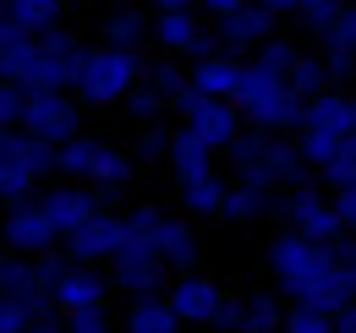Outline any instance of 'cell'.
Here are the masks:
<instances>
[{"label": "cell", "mask_w": 356, "mask_h": 333, "mask_svg": "<svg viewBox=\"0 0 356 333\" xmlns=\"http://www.w3.org/2000/svg\"><path fill=\"white\" fill-rule=\"evenodd\" d=\"M268 268L280 279V290L296 306H318V311H340L356 300V279L346 268V257L334 251V241H312L302 230L274 235L268 246Z\"/></svg>", "instance_id": "cell-1"}, {"label": "cell", "mask_w": 356, "mask_h": 333, "mask_svg": "<svg viewBox=\"0 0 356 333\" xmlns=\"http://www.w3.org/2000/svg\"><path fill=\"white\" fill-rule=\"evenodd\" d=\"M236 104H241L247 126H258V131H302V110H307V99L280 71H268L258 60H247V77L236 87Z\"/></svg>", "instance_id": "cell-2"}, {"label": "cell", "mask_w": 356, "mask_h": 333, "mask_svg": "<svg viewBox=\"0 0 356 333\" xmlns=\"http://www.w3.org/2000/svg\"><path fill=\"white\" fill-rule=\"evenodd\" d=\"M143 83V60H137V49H121V44H99L88 49V60H83V77H77V99L83 104H121L132 87Z\"/></svg>", "instance_id": "cell-3"}, {"label": "cell", "mask_w": 356, "mask_h": 333, "mask_svg": "<svg viewBox=\"0 0 356 333\" xmlns=\"http://www.w3.org/2000/svg\"><path fill=\"white\" fill-rule=\"evenodd\" d=\"M176 110H181V121L192 126L214 153H225V148L241 137V126H247V115H241L236 99H214V93H203V87H186V93L176 99Z\"/></svg>", "instance_id": "cell-4"}, {"label": "cell", "mask_w": 356, "mask_h": 333, "mask_svg": "<svg viewBox=\"0 0 356 333\" xmlns=\"http://www.w3.org/2000/svg\"><path fill=\"white\" fill-rule=\"evenodd\" d=\"M83 60H88V49L72 39L60 22L39 33V60H33V71H28V93H39V87H77L83 77Z\"/></svg>", "instance_id": "cell-5"}, {"label": "cell", "mask_w": 356, "mask_h": 333, "mask_svg": "<svg viewBox=\"0 0 356 333\" xmlns=\"http://www.w3.org/2000/svg\"><path fill=\"white\" fill-rule=\"evenodd\" d=\"M77 104H72V93L66 87H39V93H28V110H22V131H33V137H44V142H72L77 137Z\"/></svg>", "instance_id": "cell-6"}, {"label": "cell", "mask_w": 356, "mask_h": 333, "mask_svg": "<svg viewBox=\"0 0 356 333\" xmlns=\"http://www.w3.org/2000/svg\"><path fill=\"white\" fill-rule=\"evenodd\" d=\"M0 241H6V251H28V257H39V251H49L55 241H60V230H55V219H49L44 203H11L6 208V219H0Z\"/></svg>", "instance_id": "cell-7"}, {"label": "cell", "mask_w": 356, "mask_h": 333, "mask_svg": "<svg viewBox=\"0 0 356 333\" xmlns=\"http://www.w3.org/2000/svg\"><path fill=\"white\" fill-rule=\"evenodd\" d=\"M307 169H312V164L302 159V142H285L280 131H268L264 159L241 169V180H252V186H268V191H285V186H302V175H307Z\"/></svg>", "instance_id": "cell-8"}, {"label": "cell", "mask_w": 356, "mask_h": 333, "mask_svg": "<svg viewBox=\"0 0 356 333\" xmlns=\"http://www.w3.org/2000/svg\"><path fill=\"white\" fill-rule=\"evenodd\" d=\"M170 262L159 251H115L110 257V284L121 295H165L170 290Z\"/></svg>", "instance_id": "cell-9"}, {"label": "cell", "mask_w": 356, "mask_h": 333, "mask_svg": "<svg viewBox=\"0 0 356 333\" xmlns=\"http://www.w3.org/2000/svg\"><path fill=\"white\" fill-rule=\"evenodd\" d=\"M285 219H291V230H302V235H312V241H334V235H346L340 203L323 197V191H312V186H291Z\"/></svg>", "instance_id": "cell-10"}, {"label": "cell", "mask_w": 356, "mask_h": 333, "mask_svg": "<svg viewBox=\"0 0 356 333\" xmlns=\"http://www.w3.org/2000/svg\"><path fill=\"white\" fill-rule=\"evenodd\" d=\"M154 39L165 44L170 55H192V60H209V55H220V49H225L220 33H203V28H197L192 6H186V11H159V22H154Z\"/></svg>", "instance_id": "cell-11"}, {"label": "cell", "mask_w": 356, "mask_h": 333, "mask_svg": "<svg viewBox=\"0 0 356 333\" xmlns=\"http://www.w3.org/2000/svg\"><path fill=\"white\" fill-rule=\"evenodd\" d=\"M165 300L176 306V317H181V323H197V328H203V323H214V311H220L225 290L214 284V279H203V273L192 268V273H176V279H170Z\"/></svg>", "instance_id": "cell-12"}, {"label": "cell", "mask_w": 356, "mask_h": 333, "mask_svg": "<svg viewBox=\"0 0 356 333\" xmlns=\"http://www.w3.org/2000/svg\"><path fill=\"white\" fill-rule=\"evenodd\" d=\"M121 235H127V224L115 213H93L88 224H77L66 235V251H72V262H110L121 251Z\"/></svg>", "instance_id": "cell-13"}, {"label": "cell", "mask_w": 356, "mask_h": 333, "mask_svg": "<svg viewBox=\"0 0 356 333\" xmlns=\"http://www.w3.org/2000/svg\"><path fill=\"white\" fill-rule=\"evenodd\" d=\"M220 44L230 49V55H241V49H258L264 39H274V11L268 6H258V0H247L241 11H230V17H220Z\"/></svg>", "instance_id": "cell-14"}, {"label": "cell", "mask_w": 356, "mask_h": 333, "mask_svg": "<svg viewBox=\"0 0 356 333\" xmlns=\"http://www.w3.org/2000/svg\"><path fill=\"white\" fill-rule=\"evenodd\" d=\"M39 203L49 208L55 230H60V235H72L77 224H88L93 213H104V191H99V186H55V191H44Z\"/></svg>", "instance_id": "cell-15"}, {"label": "cell", "mask_w": 356, "mask_h": 333, "mask_svg": "<svg viewBox=\"0 0 356 333\" xmlns=\"http://www.w3.org/2000/svg\"><path fill=\"white\" fill-rule=\"evenodd\" d=\"M110 290L115 284L99 273V262H72L60 273V284H55V300H60V311H83V306H104Z\"/></svg>", "instance_id": "cell-16"}, {"label": "cell", "mask_w": 356, "mask_h": 333, "mask_svg": "<svg viewBox=\"0 0 356 333\" xmlns=\"http://www.w3.org/2000/svg\"><path fill=\"white\" fill-rule=\"evenodd\" d=\"M241 77H247V60L230 55V49H220V55H209V60L192 66V87H203V93H214V99H236Z\"/></svg>", "instance_id": "cell-17"}, {"label": "cell", "mask_w": 356, "mask_h": 333, "mask_svg": "<svg viewBox=\"0 0 356 333\" xmlns=\"http://www.w3.org/2000/svg\"><path fill=\"white\" fill-rule=\"evenodd\" d=\"M302 131H334V137H351V99L334 93V87L312 93L307 110H302Z\"/></svg>", "instance_id": "cell-18"}, {"label": "cell", "mask_w": 356, "mask_h": 333, "mask_svg": "<svg viewBox=\"0 0 356 333\" xmlns=\"http://www.w3.org/2000/svg\"><path fill=\"white\" fill-rule=\"evenodd\" d=\"M323 60L334 77H351L356 71V6L346 0V11L334 17V28L323 33Z\"/></svg>", "instance_id": "cell-19"}, {"label": "cell", "mask_w": 356, "mask_h": 333, "mask_svg": "<svg viewBox=\"0 0 356 333\" xmlns=\"http://www.w3.org/2000/svg\"><path fill=\"white\" fill-rule=\"evenodd\" d=\"M121 328H127V333H176L181 317H176V306H170L165 295H132Z\"/></svg>", "instance_id": "cell-20"}, {"label": "cell", "mask_w": 356, "mask_h": 333, "mask_svg": "<svg viewBox=\"0 0 356 333\" xmlns=\"http://www.w3.org/2000/svg\"><path fill=\"white\" fill-rule=\"evenodd\" d=\"M264 213H285V203H274V191H268V186H252V180H241V186H230V191H225L220 219L252 224V219H264Z\"/></svg>", "instance_id": "cell-21"}, {"label": "cell", "mask_w": 356, "mask_h": 333, "mask_svg": "<svg viewBox=\"0 0 356 333\" xmlns=\"http://www.w3.org/2000/svg\"><path fill=\"white\" fill-rule=\"evenodd\" d=\"M165 164L176 169V180H192V175H203V169H214V148L192 131V126H181L176 137H170V159Z\"/></svg>", "instance_id": "cell-22"}, {"label": "cell", "mask_w": 356, "mask_h": 333, "mask_svg": "<svg viewBox=\"0 0 356 333\" xmlns=\"http://www.w3.org/2000/svg\"><path fill=\"white\" fill-rule=\"evenodd\" d=\"M197 230L186 224V219H165V230H159V257L176 268V273H192L197 268Z\"/></svg>", "instance_id": "cell-23"}, {"label": "cell", "mask_w": 356, "mask_h": 333, "mask_svg": "<svg viewBox=\"0 0 356 333\" xmlns=\"http://www.w3.org/2000/svg\"><path fill=\"white\" fill-rule=\"evenodd\" d=\"M127 235H121V251H159V230H165V213L154 203H137L127 219Z\"/></svg>", "instance_id": "cell-24"}, {"label": "cell", "mask_w": 356, "mask_h": 333, "mask_svg": "<svg viewBox=\"0 0 356 333\" xmlns=\"http://www.w3.org/2000/svg\"><path fill=\"white\" fill-rule=\"evenodd\" d=\"M137 175V153H121L110 142L93 148V169H88V186H127Z\"/></svg>", "instance_id": "cell-25"}, {"label": "cell", "mask_w": 356, "mask_h": 333, "mask_svg": "<svg viewBox=\"0 0 356 333\" xmlns=\"http://www.w3.org/2000/svg\"><path fill=\"white\" fill-rule=\"evenodd\" d=\"M241 300H247V323H241V333H280V328H285V311H291V306H285L274 290H252V295H241Z\"/></svg>", "instance_id": "cell-26"}, {"label": "cell", "mask_w": 356, "mask_h": 333, "mask_svg": "<svg viewBox=\"0 0 356 333\" xmlns=\"http://www.w3.org/2000/svg\"><path fill=\"white\" fill-rule=\"evenodd\" d=\"M225 186L214 169H203V175H192V180H181V208L186 213H220L225 208Z\"/></svg>", "instance_id": "cell-27"}, {"label": "cell", "mask_w": 356, "mask_h": 333, "mask_svg": "<svg viewBox=\"0 0 356 333\" xmlns=\"http://www.w3.org/2000/svg\"><path fill=\"white\" fill-rule=\"evenodd\" d=\"M143 39H154V22H148V11H110L104 17V44H121V49H137Z\"/></svg>", "instance_id": "cell-28"}, {"label": "cell", "mask_w": 356, "mask_h": 333, "mask_svg": "<svg viewBox=\"0 0 356 333\" xmlns=\"http://www.w3.org/2000/svg\"><path fill=\"white\" fill-rule=\"evenodd\" d=\"M39 180H44V175H39L33 164H22L17 153L0 159V197H6V203H28V197L39 191Z\"/></svg>", "instance_id": "cell-29"}, {"label": "cell", "mask_w": 356, "mask_h": 333, "mask_svg": "<svg viewBox=\"0 0 356 333\" xmlns=\"http://www.w3.org/2000/svg\"><path fill=\"white\" fill-rule=\"evenodd\" d=\"M33 60H39V33H28V39L6 44V49H0V83H28Z\"/></svg>", "instance_id": "cell-30"}, {"label": "cell", "mask_w": 356, "mask_h": 333, "mask_svg": "<svg viewBox=\"0 0 356 333\" xmlns=\"http://www.w3.org/2000/svg\"><path fill=\"white\" fill-rule=\"evenodd\" d=\"M93 148H99V142L77 131L72 142H60V148H55V169H60L66 180H88V169H93Z\"/></svg>", "instance_id": "cell-31"}, {"label": "cell", "mask_w": 356, "mask_h": 333, "mask_svg": "<svg viewBox=\"0 0 356 333\" xmlns=\"http://www.w3.org/2000/svg\"><path fill=\"white\" fill-rule=\"evenodd\" d=\"M0 6H6L28 33H44V28L60 22V6H66V0H0Z\"/></svg>", "instance_id": "cell-32"}, {"label": "cell", "mask_w": 356, "mask_h": 333, "mask_svg": "<svg viewBox=\"0 0 356 333\" xmlns=\"http://www.w3.org/2000/svg\"><path fill=\"white\" fill-rule=\"evenodd\" d=\"M329 77H334V71H329V60H323V55H296V66H291V77H285V83L296 87L302 99H312V93H323V87H329Z\"/></svg>", "instance_id": "cell-33"}, {"label": "cell", "mask_w": 356, "mask_h": 333, "mask_svg": "<svg viewBox=\"0 0 356 333\" xmlns=\"http://www.w3.org/2000/svg\"><path fill=\"white\" fill-rule=\"evenodd\" d=\"M33 284H39L33 257H28V251H6V257H0V290H6V295H22V290H33Z\"/></svg>", "instance_id": "cell-34"}, {"label": "cell", "mask_w": 356, "mask_h": 333, "mask_svg": "<svg viewBox=\"0 0 356 333\" xmlns=\"http://www.w3.org/2000/svg\"><path fill=\"white\" fill-rule=\"evenodd\" d=\"M121 104H127V110H132V121H159V115H165V104H170V99H165V93H159V87L148 83V77H143V83L132 87V93H127V99H121Z\"/></svg>", "instance_id": "cell-35"}, {"label": "cell", "mask_w": 356, "mask_h": 333, "mask_svg": "<svg viewBox=\"0 0 356 333\" xmlns=\"http://www.w3.org/2000/svg\"><path fill=\"white\" fill-rule=\"evenodd\" d=\"M340 11H346V0H302V6H296V22H302L307 33L323 39V33L334 28V17H340Z\"/></svg>", "instance_id": "cell-36"}, {"label": "cell", "mask_w": 356, "mask_h": 333, "mask_svg": "<svg viewBox=\"0 0 356 333\" xmlns=\"http://www.w3.org/2000/svg\"><path fill=\"white\" fill-rule=\"evenodd\" d=\"M318 175H323V186H329V191H340V186H351V180H356V131L340 142V153L318 169Z\"/></svg>", "instance_id": "cell-37"}, {"label": "cell", "mask_w": 356, "mask_h": 333, "mask_svg": "<svg viewBox=\"0 0 356 333\" xmlns=\"http://www.w3.org/2000/svg\"><path fill=\"white\" fill-rule=\"evenodd\" d=\"M170 137H176V131H165L159 121H148L143 131H137V142H132L137 164H154V159H170Z\"/></svg>", "instance_id": "cell-38"}, {"label": "cell", "mask_w": 356, "mask_h": 333, "mask_svg": "<svg viewBox=\"0 0 356 333\" xmlns=\"http://www.w3.org/2000/svg\"><path fill=\"white\" fill-rule=\"evenodd\" d=\"M280 333H334V311H318V306H296V300H291Z\"/></svg>", "instance_id": "cell-39"}, {"label": "cell", "mask_w": 356, "mask_h": 333, "mask_svg": "<svg viewBox=\"0 0 356 333\" xmlns=\"http://www.w3.org/2000/svg\"><path fill=\"white\" fill-rule=\"evenodd\" d=\"M264 142H268V131L247 126V131H241V137H236V142L225 148V153H230V164H236V175H241L247 164H258V159H264Z\"/></svg>", "instance_id": "cell-40"}, {"label": "cell", "mask_w": 356, "mask_h": 333, "mask_svg": "<svg viewBox=\"0 0 356 333\" xmlns=\"http://www.w3.org/2000/svg\"><path fill=\"white\" fill-rule=\"evenodd\" d=\"M340 142H346V137H334V131H302V159H307L312 169H323L340 153Z\"/></svg>", "instance_id": "cell-41"}, {"label": "cell", "mask_w": 356, "mask_h": 333, "mask_svg": "<svg viewBox=\"0 0 356 333\" xmlns=\"http://www.w3.org/2000/svg\"><path fill=\"white\" fill-rule=\"evenodd\" d=\"M296 55H302L296 44H285V39H264V44H258V55H252V60H258V66H268V71H280V77H291V66H296Z\"/></svg>", "instance_id": "cell-42"}, {"label": "cell", "mask_w": 356, "mask_h": 333, "mask_svg": "<svg viewBox=\"0 0 356 333\" xmlns=\"http://www.w3.org/2000/svg\"><path fill=\"white\" fill-rule=\"evenodd\" d=\"M148 83H154V87H159V93H165V99H170V104H176L181 93L192 87V71H181L176 60H159V66L148 71Z\"/></svg>", "instance_id": "cell-43"}, {"label": "cell", "mask_w": 356, "mask_h": 333, "mask_svg": "<svg viewBox=\"0 0 356 333\" xmlns=\"http://www.w3.org/2000/svg\"><path fill=\"white\" fill-rule=\"evenodd\" d=\"M66 333H115L104 306H83V311H66Z\"/></svg>", "instance_id": "cell-44"}, {"label": "cell", "mask_w": 356, "mask_h": 333, "mask_svg": "<svg viewBox=\"0 0 356 333\" xmlns=\"http://www.w3.org/2000/svg\"><path fill=\"white\" fill-rule=\"evenodd\" d=\"M22 110H28V87L0 83V126H22Z\"/></svg>", "instance_id": "cell-45"}, {"label": "cell", "mask_w": 356, "mask_h": 333, "mask_svg": "<svg viewBox=\"0 0 356 333\" xmlns=\"http://www.w3.org/2000/svg\"><path fill=\"white\" fill-rule=\"evenodd\" d=\"M33 328V317H28V306L17 300V295L0 290V333H28Z\"/></svg>", "instance_id": "cell-46"}, {"label": "cell", "mask_w": 356, "mask_h": 333, "mask_svg": "<svg viewBox=\"0 0 356 333\" xmlns=\"http://www.w3.org/2000/svg\"><path fill=\"white\" fill-rule=\"evenodd\" d=\"M33 268H39V284H49V290H55V284H60V273H66V268H72V251H39V257H33Z\"/></svg>", "instance_id": "cell-47"}, {"label": "cell", "mask_w": 356, "mask_h": 333, "mask_svg": "<svg viewBox=\"0 0 356 333\" xmlns=\"http://www.w3.org/2000/svg\"><path fill=\"white\" fill-rule=\"evenodd\" d=\"M241 323H247V300H236V295H225V300H220V311H214V323H209V328L241 333Z\"/></svg>", "instance_id": "cell-48"}, {"label": "cell", "mask_w": 356, "mask_h": 333, "mask_svg": "<svg viewBox=\"0 0 356 333\" xmlns=\"http://www.w3.org/2000/svg\"><path fill=\"white\" fill-rule=\"evenodd\" d=\"M334 203H340V219H346V230H356V180L334 191Z\"/></svg>", "instance_id": "cell-49"}, {"label": "cell", "mask_w": 356, "mask_h": 333, "mask_svg": "<svg viewBox=\"0 0 356 333\" xmlns=\"http://www.w3.org/2000/svg\"><path fill=\"white\" fill-rule=\"evenodd\" d=\"M334 251L346 257V268H351V279H356V230H346V235H334Z\"/></svg>", "instance_id": "cell-50"}, {"label": "cell", "mask_w": 356, "mask_h": 333, "mask_svg": "<svg viewBox=\"0 0 356 333\" xmlns=\"http://www.w3.org/2000/svg\"><path fill=\"white\" fill-rule=\"evenodd\" d=\"M197 6H203L209 17H230V11H241L247 0H197Z\"/></svg>", "instance_id": "cell-51"}, {"label": "cell", "mask_w": 356, "mask_h": 333, "mask_svg": "<svg viewBox=\"0 0 356 333\" xmlns=\"http://www.w3.org/2000/svg\"><path fill=\"white\" fill-rule=\"evenodd\" d=\"M334 333H356V300H351V306H340V311H334Z\"/></svg>", "instance_id": "cell-52"}, {"label": "cell", "mask_w": 356, "mask_h": 333, "mask_svg": "<svg viewBox=\"0 0 356 333\" xmlns=\"http://www.w3.org/2000/svg\"><path fill=\"white\" fill-rule=\"evenodd\" d=\"M258 6H268L274 17H296V6H302V0H258Z\"/></svg>", "instance_id": "cell-53"}, {"label": "cell", "mask_w": 356, "mask_h": 333, "mask_svg": "<svg viewBox=\"0 0 356 333\" xmlns=\"http://www.w3.org/2000/svg\"><path fill=\"white\" fill-rule=\"evenodd\" d=\"M11 148H17V126H0V159H6Z\"/></svg>", "instance_id": "cell-54"}, {"label": "cell", "mask_w": 356, "mask_h": 333, "mask_svg": "<svg viewBox=\"0 0 356 333\" xmlns=\"http://www.w3.org/2000/svg\"><path fill=\"white\" fill-rule=\"evenodd\" d=\"M154 11H186V6H197V0H148Z\"/></svg>", "instance_id": "cell-55"}, {"label": "cell", "mask_w": 356, "mask_h": 333, "mask_svg": "<svg viewBox=\"0 0 356 333\" xmlns=\"http://www.w3.org/2000/svg\"><path fill=\"white\" fill-rule=\"evenodd\" d=\"M28 333H66V323H33Z\"/></svg>", "instance_id": "cell-56"}, {"label": "cell", "mask_w": 356, "mask_h": 333, "mask_svg": "<svg viewBox=\"0 0 356 333\" xmlns=\"http://www.w3.org/2000/svg\"><path fill=\"white\" fill-rule=\"evenodd\" d=\"M351 131H356V99H351Z\"/></svg>", "instance_id": "cell-57"}, {"label": "cell", "mask_w": 356, "mask_h": 333, "mask_svg": "<svg viewBox=\"0 0 356 333\" xmlns=\"http://www.w3.org/2000/svg\"><path fill=\"white\" fill-rule=\"evenodd\" d=\"M6 208H11V203H6V197H0V219H6Z\"/></svg>", "instance_id": "cell-58"}, {"label": "cell", "mask_w": 356, "mask_h": 333, "mask_svg": "<svg viewBox=\"0 0 356 333\" xmlns=\"http://www.w3.org/2000/svg\"><path fill=\"white\" fill-rule=\"evenodd\" d=\"M0 257H6V251H0Z\"/></svg>", "instance_id": "cell-59"}]
</instances>
